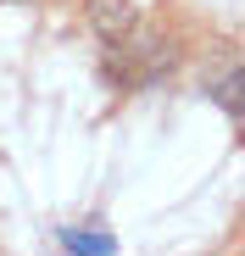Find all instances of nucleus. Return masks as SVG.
I'll use <instances>...</instances> for the list:
<instances>
[{"label":"nucleus","mask_w":245,"mask_h":256,"mask_svg":"<svg viewBox=\"0 0 245 256\" xmlns=\"http://www.w3.org/2000/svg\"><path fill=\"white\" fill-rule=\"evenodd\" d=\"M62 245L67 250H84V256H112L117 250V240L100 234V228H62Z\"/></svg>","instance_id":"nucleus-3"},{"label":"nucleus","mask_w":245,"mask_h":256,"mask_svg":"<svg viewBox=\"0 0 245 256\" xmlns=\"http://www.w3.org/2000/svg\"><path fill=\"white\" fill-rule=\"evenodd\" d=\"M128 22H134L128 0H90V28H95L100 45H117V39L128 34Z\"/></svg>","instance_id":"nucleus-1"},{"label":"nucleus","mask_w":245,"mask_h":256,"mask_svg":"<svg viewBox=\"0 0 245 256\" xmlns=\"http://www.w3.org/2000/svg\"><path fill=\"white\" fill-rule=\"evenodd\" d=\"M240 90H245V67H223L218 78H206V95H212L234 122L245 117V95H240Z\"/></svg>","instance_id":"nucleus-2"}]
</instances>
